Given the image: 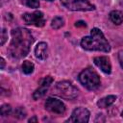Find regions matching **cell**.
Segmentation results:
<instances>
[{"mask_svg":"<svg viewBox=\"0 0 123 123\" xmlns=\"http://www.w3.org/2000/svg\"><path fill=\"white\" fill-rule=\"evenodd\" d=\"M89 111L87 109L83 108V107H79L76 108L73 111L72 114L70 116V118H68L66 120V122H81V123H86L89 120Z\"/></svg>","mask_w":123,"mask_h":123,"instance_id":"ba28073f","label":"cell"},{"mask_svg":"<svg viewBox=\"0 0 123 123\" xmlns=\"http://www.w3.org/2000/svg\"><path fill=\"white\" fill-rule=\"evenodd\" d=\"M26 115H27V112H26L25 109L22 108V107L16 108L14 110V111H13V116L18 118V119H23V118L26 117Z\"/></svg>","mask_w":123,"mask_h":123,"instance_id":"2e32d148","label":"cell"},{"mask_svg":"<svg viewBox=\"0 0 123 123\" xmlns=\"http://www.w3.org/2000/svg\"><path fill=\"white\" fill-rule=\"evenodd\" d=\"M0 61H1V69H4V67H5V60L3 58H1Z\"/></svg>","mask_w":123,"mask_h":123,"instance_id":"603a6c76","label":"cell"},{"mask_svg":"<svg viewBox=\"0 0 123 123\" xmlns=\"http://www.w3.org/2000/svg\"><path fill=\"white\" fill-rule=\"evenodd\" d=\"M63 7L70 11H93L95 6L92 5L88 0H61Z\"/></svg>","mask_w":123,"mask_h":123,"instance_id":"5b68a950","label":"cell"},{"mask_svg":"<svg viewBox=\"0 0 123 123\" xmlns=\"http://www.w3.org/2000/svg\"><path fill=\"white\" fill-rule=\"evenodd\" d=\"M9 1H10V0H2V1H1V5H3L5 2H9Z\"/></svg>","mask_w":123,"mask_h":123,"instance_id":"cb8c5ba5","label":"cell"},{"mask_svg":"<svg viewBox=\"0 0 123 123\" xmlns=\"http://www.w3.org/2000/svg\"><path fill=\"white\" fill-rule=\"evenodd\" d=\"M118 61H119V63L121 65V67L123 68V50L119 52L118 54Z\"/></svg>","mask_w":123,"mask_h":123,"instance_id":"ffe728a7","label":"cell"},{"mask_svg":"<svg viewBox=\"0 0 123 123\" xmlns=\"http://www.w3.org/2000/svg\"><path fill=\"white\" fill-rule=\"evenodd\" d=\"M75 26H76V27H80V26H83V27H86V22H84V21H78V22H76V24H75Z\"/></svg>","mask_w":123,"mask_h":123,"instance_id":"44dd1931","label":"cell"},{"mask_svg":"<svg viewBox=\"0 0 123 123\" xmlns=\"http://www.w3.org/2000/svg\"><path fill=\"white\" fill-rule=\"evenodd\" d=\"M0 113L2 116H8L12 113V107L11 105H8V104H5L1 107L0 109Z\"/></svg>","mask_w":123,"mask_h":123,"instance_id":"e0dca14e","label":"cell"},{"mask_svg":"<svg viewBox=\"0 0 123 123\" xmlns=\"http://www.w3.org/2000/svg\"><path fill=\"white\" fill-rule=\"evenodd\" d=\"M11 35L12 40L8 49L10 56L16 60L26 57L34 42L31 32L25 28H16L12 30Z\"/></svg>","mask_w":123,"mask_h":123,"instance_id":"6da1fadb","label":"cell"},{"mask_svg":"<svg viewBox=\"0 0 123 123\" xmlns=\"http://www.w3.org/2000/svg\"><path fill=\"white\" fill-rule=\"evenodd\" d=\"M35 55L38 60L44 61L48 57V45L46 42H39L35 48Z\"/></svg>","mask_w":123,"mask_h":123,"instance_id":"8fae6325","label":"cell"},{"mask_svg":"<svg viewBox=\"0 0 123 123\" xmlns=\"http://www.w3.org/2000/svg\"><path fill=\"white\" fill-rule=\"evenodd\" d=\"M52 92L63 99H66V100H73L79 94L78 89L71 83H69L67 81L58 82L55 85V86L53 87Z\"/></svg>","mask_w":123,"mask_h":123,"instance_id":"277c9868","label":"cell"},{"mask_svg":"<svg viewBox=\"0 0 123 123\" xmlns=\"http://www.w3.org/2000/svg\"><path fill=\"white\" fill-rule=\"evenodd\" d=\"M21 69L23 71L24 74L26 75H30L34 72V69H35V66L33 64V62H29V61H24L22 65H21Z\"/></svg>","mask_w":123,"mask_h":123,"instance_id":"5bb4252c","label":"cell"},{"mask_svg":"<svg viewBox=\"0 0 123 123\" xmlns=\"http://www.w3.org/2000/svg\"><path fill=\"white\" fill-rule=\"evenodd\" d=\"M22 19L28 25H34L36 27H43L45 24L44 14L40 11H36L32 13H24L22 14Z\"/></svg>","mask_w":123,"mask_h":123,"instance_id":"8992f818","label":"cell"},{"mask_svg":"<svg viewBox=\"0 0 123 123\" xmlns=\"http://www.w3.org/2000/svg\"><path fill=\"white\" fill-rule=\"evenodd\" d=\"M7 38H8V34L6 32V29L3 28L2 31H1V46H3L5 44Z\"/></svg>","mask_w":123,"mask_h":123,"instance_id":"d6986e66","label":"cell"},{"mask_svg":"<svg viewBox=\"0 0 123 123\" xmlns=\"http://www.w3.org/2000/svg\"><path fill=\"white\" fill-rule=\"evenodd\" d=\"M116 100V96L115 95H108L104 98H101L100 100H98L97 102V106L101 109H106L110 106H111Z\"/></svg>","mask_w":123,"mask_h":123,"instance_id":"7c38bea8","label":"cell"},{"mask_svg":"<svg viewBox=\"0 0 123 123\" xmlns=\"http://www.w3.org/2000/svg\"><path fill=\"white\" fill-rule=\"evenodd\" d=\"M64 24V20L62 17H60V16H56L52 19L51 21V27L55 30H58L60 28H62Z\"/></svg>","mask_w":123,"mask_h":123,"instance_id":"9a60e30c","label":"cell"},{"mask_svg":"<svg viewBox=\"0 0 123 123\" xmlns=\"http://www.w3.org/2000/svg\"><path fill=\"white\" fill-rule=\"evenodd\" d=\"M52 83H53V78L51 76H46L43 79H41L39 83V86L33 93V98L35 100H37L42 96H44Z\"/></svg>","mask_w":123,"mask_h":123,"instance_id":"9c48e42d","label":"cell"},{"mask_svg":"<svg viewBox=\"0 0 123 123\" xmlns=\"http://www.w3.org/2000/svg\"><path fill=\"white\" fill-rule=\"evenodd\" d=\"M81 46L87 51L110 52L111 45L106 39L103 32L98 28H93L90 35L84 37L81 40Z\"/></svg>","mask_w":123,"mask_h":123,"instance_id":"7a4b0ae2","label":"cell"},{"mask_svg":"<svg viewBox=\"0 0 123 123\" xmlns=\"http://www.w3.org/2000/svg\"><path fill=\"white\" fill-rule=\"evenodd\" d=\"M28 121H29V122H37V118L36 115H34V116H33L32 118H30Z\"/></svg>","mask_w":123,"mask_h":123,"instance_id":"7402d4cb","label":"cell"},{"mask_svg":"<svg viewBox=\"0 0 123 123\" xmlns=\"http://www.w3.org/2000/svg\"><path fill=\"white\" fill-rule=\"evenodd\" d=\"M79 81L85 87H86L89 90H94L98 88L101 84L99 75L94 69L90 67L84 69L79 74Z\"/></svg>","mask_w":123,"mask_h":123,"instance_id":"3957f363","label":"cell"},{"mask_svg":"<svg viewBox=\"0 0 123 123\" xmlns=\"http://www.w3.org/2000/svg\"><path fill=\"white\" fill-rule=\"evenodd\" d=\"M93 62H94V64L97 67H99L104 73L110 74L111 72V64L108 57H105V56L95 57L93 59Z\"/></svg>","mask_w":123,"mask_h":123,"instance_id":"30bf717a","label":"cell"},{"mask_svg":"<svg viewBox=\"0 0 123 123\" xmlns=\"http://www.w3.org/2000/svg\"><path fill=\"white\" fill-rule=\"evenodd\" d=\"M22 3L25 6H27L29 8H33V9L39 7V1L38 0H22Z\"/></svg>","mask_w":123,"mask_h":123,"instance_id":"ac0fdd59","label":"cell"},{"mask_svg":"<svg viewBox=\"0 0 123 123\" xmlns=\"http://www.w3.org/2000/svg\"><path fill=\"white\" fill-rule=\"evenodd\" d=\"M110 19L115 25H120L123 22V12L120 11H111L110 12Z\"/></svg>","mask_w":123,"mask_h":123,"instance_id":"4fadbf2b","label":"cell"},{"mask_svg":"<svg viewBox=\"0 0 123 123\" xmlns=\"http://www.w3.org/2000/svg\"><path fill=\"white\" fill-rule=\"evenodd\" d=\"M45 109L54 113V114H59V115H62L66 111V108H65V105L59 99H56V98H52V97H49L46 102H45Z\"/></svg>","mask_w":123,"mask_h":123,"instance_id":"52a82bcc","label":"cell"},{"mask_svg":"<svg viewBox=\"0 0 123 123\" xmlns=\"http://www.w3.org/2000/svg\"><path fill=\"white\" fill-rule=\"evenodd\" d=\"M122 117H123V112H122Z\"/></svg>","mask_w":123,"mask_h":123,"instance_id":"484cf974","label":"cell"},{"mask_svg":"<svg viewBox=\"0 0 123 123\" xmlns=\"http://www.w3.org/2000/svg\"><path fill=\"white\" fill-rule=\"evenodd\" d=\"M47 1H53V0H47Z\"/></svg>","mask_w":123,"mask_h":123,"instance_id":"d4e9b609","label":"cell"}]
</instances>
